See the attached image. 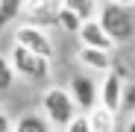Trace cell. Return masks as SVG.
I'll return each mask as SVG.
<instances>
[{"instance_id": "3957f363", "label": "cell", "mask_w": 135, "mask_h": 132, "mask_svg": "<svg viewBox=\"0 0 135 132\" xmlns=\"http://www.w3.org/2000/svg\"><path fill=\"white\" fill-rule=\"evenodd\" d=\"M12 68H15V74L27 76V79H47L50 76V59L12 44Z\"/></svg>"}, {"instance_id": "9c48e42d", "label": "cell", "mask_w": 135, "mask_h": 132, "mask_svg": "<svg viewBox=\"0 0 135 132\" xmlns=\"http://www.w3.org/2000/svg\"><path fill=\"white\" fill-rule=\"evenodd\" d=\"M79 62L91 71H103V74H112V53L106 50H94V47H79Z\"/></svg>"}, {"instance_id": "5b68a950", "label": "cell", "mask_w": 135, "mask_h": 132, "mask_svg": "<svg viewBox=\"0 0 135 132\" xmlns=\"http://www.w3.org/2000/svg\"><path fill=\"white\" fill-rule=\"evenodd\" d=\"M68 91H71V97H74L79 112H91V109L100 106V88H97V82L91 76H82V74L74 76L71 85H68Z\"/></svg>"}, {"instance_id": "d6986e66", "label": "cell", "mask_w": 135, "mask_h": 132, "mask_svg": "<svg viewBox=\"0 0 135 132\" xmlns=\"http://www.w3.org/2000/svg\"><path fill=\"white\" fill-rule=\"evenodd\" d=\"M103 3H118V6H132L135 9V0H103Z\"/></svg>"}, {"instance_id": "30bf717a", "label": "cell", "mask_w": 135, "mask_h": 132, "mask_svg": "<svg viewBox=\"0 0 135 132\" xmlns=\"http://www.w3.org/2000/svg\"><path fill=\"white\" fill-rule=\"evenodd\" d=\"M50 126L53 123L44 118V115H38V112H24V115L15 120V132H53Z\"/></svg>"}, {"instance_id": "7c38bea8", "label": "cell", "mask_w": 135, "mask_h": 132, "mask_svg": "<svg viewBox=\"0 0 135 132\" xmlns=\"http://www.w3.org/2000/svg\"><path fill=\"white\" fill-rule=\"evenodd\" d=\"M62 6L65 9H71L74 15L82 18V24L85 21H94L100 15V6H97V0H62Z\"/></svg>"}, {"instance_id": "2e32d148", "label": "cell", "mask_w": 135, "mask_h": 132, "mask_svg": "<svg viewBox=\"0 0 135 132\" xmlns=\"http://www.w3.org/2000/svg\"><path fill=\"white\" fill-rule=\"evenodd\" d=\"M65 132H94V129H91V120H88V115H76Z\"/></svg>"}, {"instance_id": "9a60e30c", "label": "cell", "mask_w": 135, "mask_h": 132, "mask_svg": "<svg viewBox=\"0 0 135 132\" xmlns=\"http://www.w3.org/2000/svg\"><path fill=\"white\" fill-rule=\"evenodd\" d=\"M15 76H18V74H15V68H12V62H9L6 56H0V94L12 88Z\"/></svg>"}, {"instance_id": "277c9868", "label": "cell", "mask_w": 135, "mask_h": 132, "mask_svg": "<svg viewBox=\"0 0 135 132\" xmlns=\"http://www.w3.org/2000/svg\"><path fill=\"white\" fill-rule=\"evenodd\" d=\"M15 44L24 47V50H30V53L44 56V59H53V53H56L50 35L44 32V27H35V24H21L15 30Z\"/></svg>"}, {"instance_id": "8992f818", "label": "cell", "mask_w": 135, "mask_h": 132, "mask_svg": "<svg viewBox=\"0 0 135 132\" xmlns=\"http://www.w3.org/2000/svg\"><path fill=\"white\" fill-rule=\"evenodd\" d=\"M59 12H62V0H27V6H24V15L30 18L27 24H35V27L56 24Z\"/></svg>"}, {"instance_id": "44dd1931", "label": "cell", "mask_w": 135, "mask_h": 132, "mask_svg": "<svg viewBox=\"0 0 135 132\" xmlns=\"http://www.w3.org/2000/svg\"><path fill=\"white\" fill-rule=\"evenodd\" d=\"M56 132H65V129H56Z\"/></svg>"}, {"instance_id": "52a82bcc", "label": "cell", "mask_w": 135, "mask_h": 132, "mask_svg": "<svg viewBox=\"0 0 135 132\" xmlns=\"http://www.w3.org/2000/svg\"><path fill=\"white\" fill-rule=\"evenodd\" d=\"M123 91H126L123 76H120L118 71L106 74V79H103V85H100V106H106L109 112L118 115L120 109H123Z\"/></svg>"}, {"instance_id": "ffe728a7", "label": "cell", "mask_w": 135, "mask_h": 132, "mask_svg": "<svg viewBox=\"0 0 135 132\" xmlns=\"http://www.w3.org/2000/svg\"><path fill=\"white\" fill-rule=\"evenodd\" d=\"M126 132H135V115L129 118V123H126Z\"/></svg>"}, {"instance_id": "5bb4252c", "label": "cell", "mask_w": 135, "mask_h": 132, "mask_svg": "<svg viewBox=\"0 0 135 132\" xmlns=\"http://www.w3.org/2000/svg\"><path fill=\"white\" fill-rule=\"evenodd\" d=\"M56 27H62L65 32H76V35H79V30H82V18H79V15H74L71 9H65V6H62Z\"/></svg>"}, {"instance_id": "ba28073f", "label": "cell", "mask_w": 135, "mask_h": 132, "mask_svg": "<svg viewBox=\"0 0 135 132\" xmlns=\"http://www.w3.org/2000/svg\"><path fill=\"white\" fill-rule=\"evenodd\" d=\"M79 47H94V50H106L112 53L115 50V41L109 38V32L100 27V21H85L82 30H79Z\"/></svg>"}, {"instance_id": "ac0fdd59", "label": "cell", "mask_w": 135, "mask_h": 132, "mask_svg": "<svg viewBox=\"0 0 135 132\" xmlns=\"http://www.w3.org/2000/svg\"><path fill=\"white\" fill-rule=\"evenodd\" d=\"M0 132H15V123L9 120V115L0 109Z\"/></svg>"}, {"instance_id": "8fae6325", "label": "cell", "mask_w": 135, "mask_h": 132, "mask_svg": "<svg viewBox=\"0 0 135 132\" xmlns=\"http://www.w3.org/2000/svg\"><path fill=\"white\" fill-rule=\"evenodd\" d=\"M88 120H91V129L94 132H115V123H118V115L109 112L106 106H97L88 112Z\"/></svg>"}, {"instance_id": "e0dca14e", "label": "cell", "mask_w": 135, "mask_h": 132, "mask_svg": "<svg viewBox=\"0 0 135 132\" xmlns=\"http://www.w3.org/2000/svg\"><path fill=\"white\" fill-rule=\"evenodd\" d=\"M123 112L135 115V82H126V91H123Z\"/></svg>"}, {"instance_id": "4fadbf2b", "label": "cell", "mask_w": 135, "mask_h": 132, "mask_svg": "<svg viewBox=\"0 0 135 132\" xmlns=\"http://www.w3.org/2000/svg\"><path fill=\"white\" fill-rule=\"evenodd\" d=\"M27 0H0V30H6L15 18L24 15Z\"/></svg>"}, {"instance_id": "6da1fadb", "label": "cell", "mask_w": 135, "mask_h": 132, "mask_svg": "<svg viewBox=\"0 0 135 132\" xmlns=\"http://www.w3.org/2000/svg\"><path fill=\"white\" fill-rule=\"evenodd\" d=\"M100 27L109 32L115 44H126L135 38V9L132 6H118V3H103L100 6Z\"/></svg>"}, {"instance_id": "7a4b0ae2", "label": "cell", "mask_w": 135, "mask_h": 132, "mask_svg": "<svg viewBox=\"0 0 135 132\" xmlns=\"http://www.w3.org/2000/svg\"><path fill=\"white\" fill-rule=\"evenodd\" d=\"M41 109H44V118H47L56 129H68L76 115H82L76 109V103H74V97H71V91H68V88H59V85L44 91Z\"/></svg>"}]
</instances>
